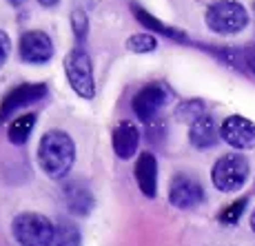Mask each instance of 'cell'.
<instances>
[{
    "label": "cell",
    "instance_id": "cell-1",
    "mask_svg": "<svg viewBox=\"0 0 255 246\" xmlns=\"http://www.w3.org/2000/svg\"><path fill=\"white\" fill-rule=\"evenodd\" d=\"M76 142L73 137L62 129H49L40 135L36 149V160L40 171L49 180L62 182L69 178L73 164H76Z\"/></svg>",
    "mask_w": 255,
    "mask_h": 246
},
{
    "label": "cell",
    "instance_id": "cell-2",
    "mask_svg": "<svg viewBox=\"0 0 255 246\" xmlns=\"http://www.w3.org/2000/svg\"><path fill=\"white\" fill-rule=\"evenodd\" d=\"M204 24L215 36H238L251 24V13L240 0H215L204 11Z\"/></svg>",
    "mask_w": 255,
    "mask_h": 246
},
{
    "label": "cell",
    "instance_id": "cell-3",
    "mask_svg": "<svg viewBox=\"0 0 255 246\" xmlns=\"http://www.w3.org/2000/svg\"><path fill=\"white\" fill-rule=\"evenodd\" d=\"M251 178V162L240 151L220 155L211 166V184L220 193H238Z\"/></svg>",
    "mask_w": 255,
    "mask_h": 246
},
{
    "label": "cell",
    "instance_id": "cell-4",
    "mask_svg": "<svg viewBox=\"0 0 255 246\" xmlns=\"http://www.w3.org/2000/svg\"><path fill=\"white\" fill-rule=\"evenodd\" d=\"M11 235L18 246H53L56 242V222L45 213L22 211L11 220Z\"/></svg>",
    "mask_w": 255,
    "mask_h": 246
},
{
    "label": "cell",
    "instance_id": "cell-5",
    "mask_svg": "<svg viewBox=\"0 0 255 246\" xmlns=\"http://www.w3.org/2000/svg\"><path fill=\"white\" fill-rule=\"evenodd\" d=\"M65 78L69 82L78 98L82 100H93L96 98V76H93V62L82 45H76L67 51L65 60Z\"/></svg>",
    "mask_w": 255,
    "mask_h": 246
},
{
    "label": "cell",
    "instance_id": "cell-6",
    "mask_svg": "<svg viewBox=\"0 0 255 246\" xmlns=\"http://www.w3.org/2000/svg\"><path fill=\"white\" fill-rule=\"evenodd\" d=\"M47 96H49L47 82H22V85L11 87L0 100V124H9L16 118V113L42 102Z\"/></svg>",
    "mask_w": 255,
    "mask_h": 246
},
{
    "label": "cell",
    "instance_id": "cell-7",
    "mask_svg": "<svg viewBox=\"0 0 255 246\" xmlns=\"http://www.w3.org/2000/svg\"><path fill=\"white\" fill-rule=\"evenodd\" d=\"M171 91L164 82H146L131 98V111L142 124H151L169 105Z\"/></svg>",
    "mask_w": 255,
    "mask_h": 246
},
{
    "label": "cell",
    "instance_id": "cell-8",
    "mask_svg": "<svg viewBox=\"0 0 255 246\" xmlns=\"http://www.w3.org/2000/svg\"><path fill=\"white\" fill-rule=\"evenodd\" d=\"M56 56V45L53 38L42 29H29L20 33L18 38V58L24 65L31 67H45Z\"/></svg>",
    "mask_w": 255,
    "mask_h": 246
},
{
    "label": "cell",
    "instance_id": "cell-9",
    "mask_svg": "<svg viewBox=\"0 0 255 246\" xmlns=\"http://www.w3.org/2000/svg\"><path fill=\"white\" fill-rule=\"evenodd\" d=\"M220 137L227 146H231L233 151H253L255 149V122L247 116H227L220 122Z\"/></svg>",
    "mask_w": 255,
    "mask_h": 246
},
{
    "label": "cell",
    "instance_id": "cell-10",
    "mask_svg": "<svg viewBox=\"0 0 255 246\" xmlns=\"http://www.w3.org/2000/svg\"><path fill=\"white\" fill-rule=\"evenodd\" d=\"M166 198H169V204L173 206V209L191 211V209H198V206L202 204L204 198H207V193H204V186L198 178L186 175V173H178L169 182Z\"/></svg>",
    "mask_w": 255,
    "mask_h": 246
},
{
    "label": "cell",
    "instance_id": "cell-11",
    "mask_svg": "<svg viewBox=\"0 0 255 246\" xmlns=\"http://www.w3.org/2000/svg\"><path fill=\"white\" fill-rule=\"evenodd\" d=\"M133 178L138 184L140 193L146 200H155L158 198V186H160V162L158 155L151 153V151H142L138 153L133 166Z\"/></svg>",
    "mask_w": 255,
    "mask_h": 246
},
{
    "label": "cell",
    "instance_id": "cell-12",
    "mask_svg": "<svg viewBox=\"0 0 255 246\" xmlns=\"http://www.w3.org/2000/svg\"><path fill=\"white\" fill-rule=\"evenodd\" d=\"M140 140H142V131L133 120H120L111 131V149H114L118 160L122 162L133 160L138 155Z\"/></svg>",
    "mask_w": 255,
    "mask_h": 246
},
{
    "label": "cell",
    "instance_id": "cell-13",
    "mask_svg": "<svg viewBox=\"0 0 255 246\" xmlns=\"http://www.w3.org/2000/svg\"><path fill=\"white\" fill-rule=\"evenodd\" d=\"M62 204L71 215L89 218L96 209V198L89 184H85L82 180H67L62 184Z\"/></svg>",
    "mask_w": 255,
    "mask_h": 246
},
{
    "label": "cell",
    "instance_id": "cell-14",
    "mask_svg": "<svg viewBox=\"0 0 255 246\" xmlns=\"http://www.w3.org/2000/svg\"><path fill=\"white\" fill-rule=\"evenodd\" d=\"M186 137H189V144L198 151L215 149V146L222 142V137H220V124L211 113H204L193 124H189Z\"/></svg>",
    "mask_w": 255,
    "mask_h": 246
},
{
    "label": "cell",
    "instance_id": "cell-15",
    "mask_svg": "<svg viewBox=\"0 0 255 246\" xmlns=\"http://www.w3.org/2000/svg\"><path fill=\"white\" fill-rule=\"evenodd\" d=\"M131 13H133L135 20H138L140 24H144L146 31L155 33V36H164V38H169V40H173V42H180V45H195V42H191L189 38H186V33L182 31V29L171 27V24H164L160 18L151 16L144 7H140V4L131 2Z\"/></svg>",
    "mask_w": 255,
    "mask_h": 246
},
{
    "label": "cell",
    "instance_id": "cell-16",
    "mask_svg": "<svg viewBox=\"0 0 255 246\" xmlns=\"http://www.w3.org/2000/svg\"><path fill=\"white\" fill-rule=\"evenodd\" d=\"M38 122V113L36 111H24L20 116H16L11 122L7 124V140L13 146H24L31 137L33 129Z\"/></svg>",
    "mask_w": 255,
    "mask_h": 246
},
{
    "label": "cell",
    "instance_id": "cell-17",
    "mask_svg": "<svg viewBox=\"0 0 255 246\" xmlns=\"http://www.w3.org/2000/svg\"><path fill=\"white\" fill-rule=\"evenodd\" d=\"M53 246H82V231L71 218L56 220V242Z\"/></svg>",
    "mask_w": 255,
    "mask_h": 246
},
{
    "label": "cell",
    "instance_id": "cell-18",
    "mask_svg": "<svg viewBox=\"0 0 255 246\" xmlns=\"http://www.w3.org/2000/svg\"><path fill=\"white\" fill-rule=\"evenodd\" d=\"M204 113L209 111H207V102L202 98H186V100L178 102V107H175V120L184 122V124H193Z\"/></svg>",
    "mask_w": 255,
    "mask_h": 246
},
{
    "label": "cell",
    "instance_id": "cell-19",
    "mask_svg": "<svg viewBox=\"0 0 255 246\" xmlns=\"http://www.w3.org/2000/svg\"><path fill=\"white\" fill-rule=\"evenodd\" d=\"M249 204H251V198H249V195H242V198L233 200L231 204H227L218 213V222L222 226H238L240 220L244 218V213L249 211Z\"/></svg>",
    "mask_w": 255,
    "mask_h": 246
},
{
    "label": "cell",
    "instance_id": "cell-20",
    "mask_svg": "<svg viewBox=\"0 0 255 246\" xmlns=\"http://www.w3.org/2000/svg\"><path fill=\"white\" fill-rule=\"evenodd\" d=\"M127 49L131 53H138V56H146V53H153L158 49V38L155 33L151 31H138V33H131L127 38Z\"/></svg>",
    "mask_w": 255,
    "mask_h": 246
},
{
    "label": "cell",
    "instance_id": "cell-21",
    "mask_svg": "<svg viewBox=\"0 0 255 246\" xmlns=\"http://www.w3.org/2000/svg\"><path fill=\"white\" fill-rule=\"evenodd\" d=\"M69 22H71V31H73V36H76L78 45L85 42L87 33H89V16H87V11L85 9H73Z\"/></svg>",
    "mask_w": 255,
    "mask_h": 246
},
{
    "label": "cell",
    "instance_id": "cell-22",
    "mask_svg": "<svg viewBox=\"0 0 255 246\" xmlns=\"http://www.w3.org/2000/svg\"><path fill=\"white\" fill-rule=\"evenodd\" d=\"M9 56H11V38L4 29H0V69L7 65Z\"/></svg>",
    "mask_w": 255,
    "mask_h": 246
},
{
    "label": "cell",
    "instance_id": "cell-23",
    "mask_svg": "<svg viewBox=\"0 0 255 246\" xmlns=\"http://www.w3.org/2000/svg\"><path fill=\"white\" fill-rule=\"evenodd\" d=\"M242 56H244V67L251 71V76L255 78V42L247 45L242 49Z\"/></svg>",
    "mask_w": 255,
    "mask_h": 246
},
{
    "label": "cell",
    "instance_id": "cell-24",
    "mask_svg": "<svg viewBox=\"0 0 255 246\" xmlns=\"http://www.w3.org/2000/svg\"><path fill=\"white\" fill-rule=\"evenodd\" d=\"M36 2H38V4H40V7H42V9H56V7H58V4H60V2H62V0H36Z\"/></svg>",
    "mask_w": 255,
    "mask_h": 246
},
{
    "label": "cell",
    "instance_id": "cell-25",
    "mask_svg": "<svg viewBox=\"0 0 255 246\" xmlns=\"http://www.w3.org/2000/svg\"><path fill=\"white\" fill-rule=\"evenodd\" d=\"M249 224H251V231H253V235H255V209L251 211V215H249Z\"/></svg>",
    "mask_w": 255,
    "mask_h": 246
},
{
    "label": "cell",
    "instance_id": "cell-26",
    "mask_svg": "<svg viewBox=\"0 0 255 246\" xmlns=\"http://www.w3.org/2000/svg\"><path fill=\"white\" fill-rule=\"evenodd\" d=\"M9 4H11V7H22L24 4V0H7Z\"/></svg>",
    "mask_w": 255,
    "mask_h": 246
}]
</instances>
